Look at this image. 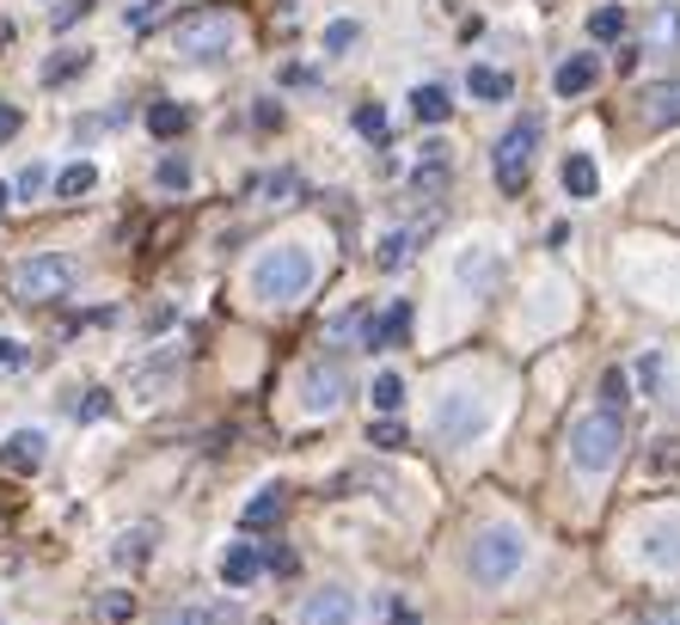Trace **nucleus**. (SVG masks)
Segmentation results:
<instances>
[{"mask_svg":"<svg viewBox=\"0 0 680 625\" xmlns=\"http://www.w3.org/2000/svg\"><path fill=\"white\" fill-rule=\"evenodd\" d=\"M307 289H313V258L301 252V246H276V252H264L252 264V294H258V301L289 306V301H301Z\"/></svg>","mask_w":680,"mask_h":625,"instance_id":"obj_1","label":"nucleus"},{"mask_svg":"<svg viewBox=\"0 0 680 625\" xmlns=\"http://www.w3.org/2000/svg\"><path fill=\"white\" fill-rule=\"evenodd\" d=\"M233 38H240V19L221 13V7H197V13H185L172 25V50L185 62H215V55L233 50Z\"/></svg>","mask_w":680,"mask_h":625,"instance_id":"obj_2","label":"nucleus"},{"mask_svg":"<svg viewBox=\"0 0 680 625\" xmlns=\"http://www.w3.org/2000/svg\"><path fill=\"white\" fill-rule=\"evenodd\" d=\"M626 448V412H588L571 424V460L583 472H607Z\"/></svg>","mask_w":680,"mask_h":625,"instance_id":"obj_3","label":"nucleus"},{"mask_svg":"<svg viewBox=\"0 0 680 625\" xmlns=\"http://www.w3.org/2000/svg\"><path fill=\"white\" fill-rule=\"evenodd\" d=\"M7 289H13L19 306H50L74 289V264H67L62 252H38V258H25V264H13Z\"/></svg>","mask_w":680,"mask_h":625,"instance_id":"obj_4","label":"nucleus"},{"mask_svg":"<svg viewBox=\"0 0 680 625\" xmlns=\"http://www.w3.org/2000/svg\"><path fill=\"white\" fill-rule=\"evenodd\" d=\"M540 129L546 123L540 117H521V123H509V135L496 142V190L503 197H521L527 190V178H534V154H540Z\"/></svg>","mask_w":680,"mask_h":625,"instance_id":"obj_5","label":"nucleus"},{"mask_svg":"<svg viewBox=\"0 0 680 625\" xmlns=\"http://www.w3.org/2000/svg\"><path fill=\"white\" fill-rule=\"evenodd\" d=\"M521 559H527V545H521V533H515V528H484L479 540H472V552H467L472 583H484V588L509 583V576L521 571Z\"/></svg>","mask_w":680,"mask_h":625,"instance_id":"obj_6","label":"nucleus"},{"mask_svg":"<svg viewBox=\"0 0 680 625\" xmlns=\"http://www.w3.org/2000/svg\"><path fill=\"white\" fill-rule=\"evenodd\" d=\"M301 393H307L313 412H337L349 393V374H344V356H313L307 374H301Z\"/></svg>","mask_w":680,"mask_h":625,"instance_id":"obj_7","label":"nucleus"},{"mask_svg":"<svg viewBox=\"0 0 680 625\" xmlns=\"http://www.w3.org/2000/svg\"><path fill=\"white\" fill-rule=\"evenodd\" d=\"M484 429V412L472 399H460V393H448V399L436 405V436L441 441H453V448H460V441H472Z\"/></svg>","mask_w":680,"mask_h":625,"instance_id":"obj_8","label":"nucleus"},{"mask_svg":"<svg viewBox=\"0 0 680 625\" xmlns=\"http://www.w3.org/2000/svg\"><path fill=\"white\" fill-rule=\"evenodd\" d=\"M405 332H411V301H393L380 320L368 313V325H362V350H399Z\"/></svg>","mask_w":680,"mask_h":625,"instance_id":"obj_9","label":"nucleus"},{"mask_svg":"<svg viewBox=\"0 0 680 625\" xmlns=\"http://www.w3.org/2000/svg\"><path fill=\"white\" fill-rule=\"evenodd\" d=\"M301 625H356V595L349 588H320L301 607Z\"/></svg>","mask_w":680,"mask_h":625,"instance_id":"obj_10","label":"nucleus"},{"mask_svg":"<svg viewBox=\"0 0 680 625\" xmlns=\"http://www.w3.org/2000/svg\"><path fill=\"white\" fill-rule=\"evenodd\" d=\"M258 571H264V552H258V545L233 540V545L221 552V583H227V588H252Z\"/></svg>","mask_w":680,"mask_h":625,"instance_id":"obj_11","label":"nucleus"},{"mask_svg":"<svg viewBox=\"0 0 680 625\" xmlns=\"http://www.w3.org/2000/svg\"><path fill=\"white\" fill-rule=\"evenodd\" d=\"M595 81H600V62H595V55H571V62H558V74H552V93L576 98V93H588Z\"/></svg>","mask_w":680,"mask_h":625,"instance_id":"obj_12","label":"nucleus"},{"mask_svg":"<svg viewBox=\"0 0 680 625\" xmlns=\"http://www.w3.org/2000/svg\"><path fill=\"white\" fill-rule=\"evenodd\" d=\"M154 559V528H129V533H117V545H111V564H123V571H142V564Z\"/></svg>","mask_w":680,"mask_h":625,"instance_id":"obj_13","label":"nucleus"},{"mask_svg":"<svg viewBox=\"0 0 680 625\" xmlns=\"http://www.w3.org/2000/svg\"><path fill=\"white\" fill-rule=\"evenodd\" d=\"M564 197H576V202H588L600 190V173H595V160L588 154H564Z\"/></svg>","mask_w":680,"mask_h":625,"instance_id":"obj_14","label":"nucleus"},{"mask_svg":"<svg viewBox=\"0 0 680 625\" xmlns=\"http://www.w3.org/2000/svg\"><path fill=\"white\" fill-rule=\"evenodd\" d=\"M282 509H289V491H282V485H264V491L240 509V528H270V521H282Z\"/></svg>","mask_w":680,"mask_h":625,"instance_id":"obj_15","label":"nucleus"},{"mask_svg":"<svg viewBox=\"0 0 680 625\" xmlns=\"http://www.w3.org/2000/svg\"><path fill=\"white\" fill-rule=\"evenodd\" d=\"M43 448H50V441H43V429H19V436L7 441V454H0V466H19V472H38V466H43Z\"/></svg>","mask_w":680,"mask_h":625,"instance_id":"obj_16","label":"nucleus"},{"mask_svg":"<svg viewBox=\"0 0 680 625\" xmlns=\"http://www.w3.org/2000/svg\"><path fill=\"white\" fill-rule=\"evenodd\" d=\"M147 129L160 135V142H172V135L190 129V111L178 105V98H154V105H147Z\"/></svg>","mask_w":680,"mask_h":625,"instance_id":"obj_17","label":"nucleus"},{"mask_svg":"<svg viewBox=\"0 0 680 625\" xmlns=\"http://www.w3.org/2000/svg\"><path fill=\"white\" fill-rule=\"evenodd\" d=\"M674 43H680V7H656V13H650V31H644V55L674 50Z\"/></svg>","mask_w":680,"mask_h":625,"instance_id":"obj_18","label":"nucleus"},{"mask_svg":"<svg viewBox=\"0 0 680 625\" xmlns=\"http://www.w3.org/2000/svg\"><path fill=\"white\" fill-rule=\"evenodd\" d=\"M411 117H417V123H448V117H453L448 86H436V81H429V86H417V93H411Z\"/></svg>","mask_w":680,"mask_h":625,"instance_id":"obj_19","label":"nucleus"},{"mask_svg":"<svg viewBox=\"0 0 680 625\" xmlns=\"http://www.w3.org/2000/svg\"><path fill=\"white\" fill-rule=\"evenodd\" d=\"M93 185H98V166L93 160H74V166H62V173H55V197H62V202L86 197Z\"/></svg>","mask_w":680,"mask_h":625,"instance_id":"obj_20","label":"nucleus"},{"mask_svg":"<svg viewBox=\"0 0 680 625\" xmlns=\"http://www.w3.org/2000/svg\"><path fill=\"white\" fill-rule=\"evenodd\" d=\"M411 252H417V233H387V240L374 246V270H387L393 277V270L411 264Z\"/></svg>","mask_w":680,"mask_h":625,"instance_id":"obj_21","label":"nucleus"},{"mask_svg":"<svg viewBox=\"0 0 680 625\" xmlns=\"http://www.w3.org/2000/svg\"><path fill=\"white\" fill-rule=\"evenodd\" d=\"M86 67H93V50H55V62H43V86H62Z\"/></svg>","mask_w":680,"mask_h":625,"instance_id":"obj_22","label":"nucleus"},{"mask_svg":"<svg viewBox=\"0 0 680 625\" xmlns=\"http://www.w3.org/2000/svg\"><path fill=\"white\" fill-rule=\"evenodd\" d=\"M644 117L650 123H680V81L650 86V93H644Z\"/></svg>","mask_w":680,"mask_h":625,"instance_id":"obj_23","label":"nucleus"},{"mask_svg":"<svg viewBox=\"0 0 680 625\" xmlns=\"http://www.w3.org/2000/svg\"><path fill=\"white\" fill-rule=\"evenodd\" d=\"M67 417H74V424H98V417H111V393H105V386L74 393V399H67Z\"/></svg>","mask_w":680,"mask_h":625,"instance_id":"obj_24","label":"nucleus"},{"mask_svg":"<svg viewBox=\"0 0 680 625\" xmlns=\"http://www.w3.org/2000/svg\"><path fill=\"white\" fill-rule=\"evenodd\" d=\"M467 86H472V98H491V105H503V98L515 93V81H509V74H496V67H472Z\"/></svg>","mask_w":680,"mask_h":625,"instance_id":"obj_25","label":"nucleus"},{"mask_svg":"<svg viewBox=\"0 0 680 625\" xmlns=\"http://www.w3.org/2000/svg\"><path fill=\"white\" fill-rule=\"evenodd\" d=\"M588 38H595V43L626 38V7H595V13H588Z\"/></svg>","mask_w":680,"mask_h":625,"instance_id":"obj_26","label":"nucleus"},{"mask_svg":"<svg viewBox=\"0 0 680 625\" xmlns=\"http://www.w3.org/2000/svg\"><path fill=\"white\" fill-rule=\"evenodd\" d=\"M368 399H374V412H399V405H405V381H399V374H374Z\"/></svg>","mask_w":680,"mask_h":625,"instance_id":"obj_27","label":"nucleus"},{"mask_svg":"<svg viewBox=\"0 0 680 625\" xmlns=\"http://www.w3.org/2000/svg\"><path fill=\"white\" fill-rule=\"evenodd\" d=\"M600 412H626V399H631V381H626V368H607L600 374Z\"/></svg>","mask_w":680,"mask_h":625,"instance_id":"obj_28","label":"nucleus"},{"mask_svg":"<svg viewBox=\"0 0 680 625\" xmlns=\"http://www.w3.org/2000/svg\"><path fill=\"white\" fill-rule=\"evenodd\" d=\"M460 282H479V289H491V282H496V258H491V252L460 258Z\"/></svg>","mask_w":680,"mask_h":625,"instance_id":"obj_29","label":"nucleus"},{"mask_svg":"<svg viewBox=\"0 0 680 625\" xmlns=\"http://www.w3.org/2000/svg\"><path fill=\"white\" fill-rule=\"evenodd\" d=\"M356 129L368 135V142H380V135H387V105H374V98L356 105Z\"/></svg>","mask_w":680,"mask_h":625,"instance_id":"obj_30","label":"nucleus"},{"mask_svg":"<svg viewBox=\"0 0 680 625\" xmlns=\"http://www.w3.org/2000/svg\"><path fill=\"white\" fill-rule=\"evenodd\" d=\"M154 178H160L166 190H185V185H190V160H185V154H166V160H160V173H154Z\"/></svg>","mask_w":680,"mask_h":625,"instance_id":"obj_31","label":"nucleus"},{"mask_svg":"<svg viewBox=\"0 0 680 625\" xmlns=\"http://www.w3.org/2000/svg\"><path fill=\"white\" fill-rule=\"evenodd\" d=\"M638 625H680V595H668V601H650V607L638 613Z\"/></svg>","mask_w":680,"mask_h":625,"instance_id":"obj_32","label":"nucleus"},{"mask_svg":"<svg viewBox=\"0 0 680 625\" xmlns=\"http://www.w3.org/2000/svg\"><path fill=\"white\" fill-rule=\"evenodd\" d=\"M356 38H362V31H356V19H337V25H325V55H344Z\"/></svg>","mask_w":680,"mask_h":625,"instance_id":"obj_33","label":"nucleus"},{"mask_svg":"<svg viewBox=\"0 0 680 625\" xmlns=\"http://www.w3.org/2000/svg\"><path fill=\"white\" fill-rule=\"evenodd\" d=\"M160 625H221V613H209V607H178V613H166Z\"/></svg>","mask_w":680,"mask_h":625,"instance_id":"obj_34","label":"nucleus"},{"mask_svg":"<svg viewBox=\"0 0 680 625\" xmlns=\"http://www.w3.org/2000/svg\"><path fill=\"white\" fill-rule=\"evenodd\" d=\"M25 362H31V350L19 344V337H0V368L13 374V368H25Z\"/></svg>","mask_w":680,"mask_h":625,"instance_id":"obj_35","label":"nucleus"},{"mask_svg":"<svg viewBox=\"0 0 680 625\" xmlns=\"http://www.w3.org/2000/svg\"><path fill=\"white\" fill-rule=\"evenodd\" d=\"M160 7H166V0H142L135 13H123V25H129V31H147L154 19H160Z\"/></svg>","mask_w":680,"mask_h":625,"instance_id":"obj_36","label":"nucleus"},{"mask_svg":"<svg viewBox=\"0 0 680 625\" xmlns=\"http://www.w3.org/2000/svg\"><path fill=\"white\" fill-rule=\"evenodd\" d=\"M98 613H105L111 625H123L135 613V595H105V601H98Z\"/></svg>","mask_w":680,"mask_h":625,"instance_id":"obj_37","label":"nucleus"},{"mask_svg":"<svg viewBox=\"0 0 680 625\" xmlns=\"http://www.w3.org/2000/svg\"><path fill=\"white\" fill-rule=\"evenodd\" d=\"M264 571L294 576V571H301V559H294V552H282V545H270V552H264Z\"/></svg>","mask_w":680,"mask_h":625,"instance_id":"obj_38","label":"nucleus"},{"mask_svg":"<svg viewBox=\"0 0 680 625\" xmlns=\"http://www.w3.org/2000/svg\"><path fill=\"white\" fill-rule=\"evenodd\" d=\"M43 185H50V173H43V166H25V173H19V185H13V190H19V197H38Z\"/></svg>","mask_w":680,"mask_h":625,"instance_id":"obj_39","label":"nucleus"},{"mask_svg":"<svg viewBox=\"0 0 680 625\" xmlns=\"http://www.w3.org/2000/svg\"><path fill=\"white\" fill-rule=\"evenodd\" d=\"M650 460L662 466V472H668V466H680V436H662V441H656V454H650Z\"/></svg>","mask_w":680,"mask_h":625,"instance_id":"obj_40","label":"nucleus"},{"mask_svg":"<svg viewBox=\"0 0 680 625\" xmlns=\"http://www.w3.org/2000/svg\"><path fill=\"white\" fill-rule=\"evenodd\" d=\"M368 441H374V448H399L405 429H399V424H374V429H368Z\"/></svg>","mask_w":680,"mask_h":625,"instance_id":"obj_41","label":"nucleus"},{"mask_svg":"<svg viewBox=\"0 0 680 625\" xmlns=\"http://www.w3.org/2000/svg\"><path fill=\"white\" fill-rule=\"evenodd\" d=\"M252 123H258V129H282V105H270V98H258Z\"/></svg>","mask_w":680,"mask_h":625,"instance_id":"obj_42","label":"nucleus"},{"mask_svg":"<svg viewBox=\"0 0 680 625\" xmlns=\"http://www.w3.org/2000/svg\"><path fill=\"white\" fill-rule=\"evenodd\" d=\"M638 381H644V386H650V393H656V381H662V356H656V350H650V356L638 362Z\"/></svg>","mask_w":680,"mask_h":625,"instance_id":"obj_43","label":"nucleus"},{"mask_svg":"<svg viewBox=\"0 0 680 625\" xmlns=\"http://www.w3.org/2000/svg\"><path fill=\"white\" fill-rule=\"evenodd\" d=\"M19 123H25V117H19V105H0V142H13Z\"/></svg>","mask_w":680,"mask_h":625,"instance_id":"obj_44","label":"nucleus"},{"mask_svg":"<svg viewBox=\"0 0 680 625\" xmlns=\"http://www.w3.org/2000/svg\"><path fill=\"white\" fill-rule=\"evenodd\" d=\"M294 190H301V178H294V173H276V178H270V197H294Z\"/></svg>","mask_w":680,"mask_h":625,"instance_id":"obj_45","label":"nucleus"},{"mask_svg":"<svg viewBox=\"0 0 680 625\" xmlns=\"http://www.w3.org/2000/svg\"><path fill=\"white\" fill-rule=\"evenodd\" d=\"M393 625H417V613H411V607H399V613H393Z\"/></svg>","mask_w":680,"mask_h":625,"instance_id":"obj_46","label":"nucleus"},{"mask_svg":"<svg viewBox=\"0 0 680 625\" xmlns=\"http://www.w3.org/2000/svg\"><path fill=\"white\" fill-rule=\"evenodd\" d=\"M7 197H13V190H7V185H0V209H7Z\"/></svg>","mask_w":680,"mask_h":625,"instance_id":"obj_47","label":"nucleus"},{"mask_svg":"<svg viewBox=\"0 0 680 625\" xmlns=\"http://www.w3.org/2000/svg\"><path fill=\"white\" fill-rule=\"evenodd\" d=\"M0 625H7V619H0Z\"/></svg>","mask_w":680,"mask_h":625,"instance_id":"obj_48","label":"nucleus"}]
</instances>
